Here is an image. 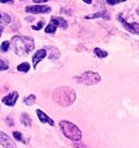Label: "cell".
I'll return each instance as SVG.
<instances>
[{"label":"cell","instance_id":"obj_4","mask_svg":"<svg viewBox=\"0 0 139 148\" xmlns=\"http://www.w3.org/2000/svg\"><path fill=\"white\" fill-rule=\"evenodd\" d=\"M74 79L77 83L84 84V85H96V84L100 83L101 76H100V74L95 71H86V72L75 76Z\"/></svg>","mask_w":139,"mask_h":148},{"label":"cell","instance_id":"obj_6","mask_svg":"<svg viewBox=\"0 0 139 148\" xmlns=\"http://www.w3.org/2000/svg\"><path fill=\"white\" fill-rule=\"evenodd\" d=\"M117 20L119 22L122 24V26L124 28H126L127 31L132 34H136V35H139V23H128L127 21H125L122 14H117Z\"/></svg>","mask_w":139,"mask_h":148},{"label":"cell","instance_id":"obj_26","mask_svg":"<svg viewBox=\"0 0 139 148\" xmlns=\"http://www.w3.org/2000/svg\"><path fill=\"white\" fill-rule=\"evenodd\" d=\"M0 3H10V5H13L14 0H0Z\"/></svg>","mask_w":139,"mask_h":148},{"label":"cell","instance_id":"obj_24","mask_svg":"<svg viewBox=\"0 0 139 148\" xmlns=\"http://www.w3.org/2000/svg\"><path fill=\"white\" fill-rule=\"evenodd\" d=\"M2 20H3V24H9L10 23V15L9 14L5 13L3 15H2Z\"/></svg>","mask_w":139,"mask_h":148},{"label":"cell","instance_id":"obj_5","mask_svg":"<svg viewBox=\"0 0 139 148\" xmlns=\"http://www.w3.org/2000/svg\"><path fill=\"white\" fill-rule=\"evenodd\" d=\"M25 12L31 14H48L51 12V8L45 5H28L25 8Z\"/></svg>","mask_w":139,"mask_h":148},{"label":"cell","instance_id":"obj_22","mask_svg":"<svg viewBox=\"0 0 139 148\" xmlns=\"http://www.w3.org/2000/svg\"><path fill=\"white\" fill-rule=\"evenodd\" d=\"M9 69V65H8V63L5 62V61L1 60L0 59V71H7V70Z\"/></svg>","mask_w":139,"mask_h":148},{"label":"cell","instance_id":"obj_18","mask_svg":"<svg viewBox=\"0 0 139 148\" xmlns=\"http://www.w3.org/2000/svg\"><path fill=\"white\" fill-rule=\"evenodd\" d=\"M35 100H36V96L32 94V95H28L27 97L24 98L23 102L25 105H27V106H31V105H33V103L35 102Z\"/></svg>","mask_w":139,"mask_h":148},{"label":"cell","instance_id":"obj_14","mask_svg":"<svg viewBox=\"0 0 139 148\" xmlns=\"http://www.w3.org/2000/svg\"><path fill=\"white\" fill-rule=\"evenodd\" d=\"M21 123L24 125V126H31L32 125V120H31V118L28 116L27 113H22L21 114Z\"/></svg>","mask_w":139,"mask_h":148},{"label":"cell","instance_id":"obj_17","mask_svg":"<svg viewBox=\"0 0 139 148\" xmlns=\"http://www.w3.org/2000/svg\"><path fill=\"white\" fill-rule=\"evenodd\" d=\"M12 135H13V137L18 142H22L23 144H27V142L25 140V138H24V136H23V134L21 133V132H19V131H14L13 133H12Z\"/></svg>","mask_w":139,"mask_h":148},{"label":"cell","instance_id":"obj_25","mask_svg":"<svg viewBox=\"0 0 139 148\" xmlns=\"http://www.w3.org/2000/svg\"><path fill=\"white\" fill-rule=\"evenodd\" d=\"M34 3H36V5H40V3H45L47 1H49V0H32Z\"/></svg>","mask_w":139,"mask_h":148},{"label":"cell","instance_id":"obj_27","mask_svg":"<svg viewBox=\"0 0 139 148\" xmlns=\"http://www.w3.org/2000/svg\"><path fill=\"white\" fill-rule=\"evenodd\" d=\"M7 122L9 123L10 126H13V125H14V121H11V119H10V118H8V119H7Z\"/></svg>","mask_w":139,"mask_h":148},{"label":"cell","instance_id":"obj_21","mask_svg":"<svg viewBox=\"0 0 139 148\" xmlns=\"http://www.w3.org/2000/svg\"><path fill=\"white\" fill-rule=\"evenodd\" d=\"M44 25H45V21L42 20V21L38 22L37 25H32V29H34V31H40L44 27Z\"/></svg>","mask_w":139,"mask_h":148},{"label":"cell","instance_id":"obj_20","mask_svg":"<svg viewBox=\"0 0 139 148\" xmlns=\"http://www.w3.org/2000/svg\"><path fill=\"white\" fill-rule=\"evenodd\" d=\"M10 45H11V42H10L9 40H5V42L0 45V51H1V52H3V53L7 52V51L9 50Z\"/></svg>","mask_w":139,"mask_h":148},{"label":"cell","instance_id":"obj_30","mask_svg":"<svg viewBox=\"0 0 139 148\" xmlns=\"http://www.w3.org/2000/svg\"><path fill=\"white\" fill-rule=\"evenodd\" d=\"M83 1L86 5H91V2H93V0H83Z\"/></svg>","mask_w":139,"mask_h":148},{"label":"cell","instance_id":"obj_8","mask_svg":"<svg viewBox=\"0 0 139 148\" xmlns=\"http://www.w3.org/2000/svg\"><path fill=\"white\" fill-rule=\"evenodd\" d=\"M47 50L46 49H39V50H37L34 55H33L32 57V61H33V68L34 69H36L37 68L38 63L40 62V61H42L45 58L47 57Z\"/></svg>","mask_w":139,"mask_h":148},{"label":"cell","instance_id":"obj_23","mask_svg":"<svg viewBox=\"0 0 139 148\" xmlns=\"http://www.w3.org/2000/svg\"><path fill=\"white\" fill-rule=\"evenodd\" d=\"M126 0H107V3L109 5H119L121 2H124Z\"/></svg>","mask_w":139,"mask_h":148},{"label":"cell","instance_id":"obj_15","mask_svg":"<svg viewBox=\"0 0 139 148\" xmlns=\"http://www.w3.org/2000/svg\"><path fill=\"white\" fill-rule=\"evenodd\" d=\"M93 53L97 56L98 58H100V59H103V58L108 57V55H109V52L107 50H103L101 48H95L93 49Z\"/></svg>","mask_w":139,"mask_h":148},{"label":"cell","instance_id":"obj_13","mask_svg":"<svg viewBox=\"0 0 139 148\" xmlns=\"http://www.w3.org/2000/svg\"><path fill=\"white\" fill-rule=\"evenodd\" d=\"M47 53H48V58L51 59V60H56L60 57V52L57 49L56 47H47L46 48Z\"/></svg>","mask_w":139,"mask_h":148},{"label":"cell","instance_id":"obj_28","mask_svg":"<svg viewBox=\"0 0 139 148\" xmlns=\"http://www.w3.org/2000/svg\"><path fill=\"white\" fill-rule=\"evenodd\" d=\"M75 148H85V146H84L83 144L77 143V144H75Z\"/></svg>","mask_w":139,"mask_h":148},{"label":"cell","instance_id":"obj_29","mask_svg":"<svg viewBox=\"0 0 139 148\" xmlns=\"http://www.w3.org/2000/svg\"><path fill=\"white\" fill-rule=\"evenodd\" d=\"M3 29H5V26H3V25H0V37H1V35H2Z\"/></svg>","mask_w":139,"mask_h":148},{"label":"cell","instance_id":"obj_3","mask_svg":"<svg viewBox=\"0 0 139 148\" xmlns=\"http://www.w3.org/2000/svg\"><path fill=\"white\" fill-rule=\"evenodd\" d=\"M59 126H60L61 132L65 135V137H67L71 140L74 142H78L82 139V131L78 129L77 125H75L74 123L70 122V121L62 120L59 122Z\"/></svg>","mask_w":139,"mask_h":148},{"label":"cell","instance_id":"obj_12","mask_svg":"<svg viewBox=\"0 0 139 148\" xmlns=\"http://www.w3.org/2000/svg\"><path fill=\"white\" fill-rule=\"evenodd\" d=\"M85 18L86 20H89V18H104V20H110V14L107 11H100V12H96V13L86 15Z\"/></svg>","mask_w":139,"mask_h":148},{"label":"cell","instance_id":"obj_32","mask_svg":"<svg viewBox=\"0 0 139 148\" xmlns=\"http://www.w3.org/2000/svg\"><path fill=\"white\" fill-rule=\"evenodd\" d=\"M2 18V15H1V14H0V18Z\"/></svg>","mask_w":139,"mask_h":148},{"label":"cell","instance_id":"obj_2","mask_svg":"<svg viewBox=\"0 0 139 148\" xmlns=\"http://www.w3.org/2000/svg\"><path fill=\"white\" fill-rule=\"evenodd\" d=\"M52 98L60 106L69 107L75 102L76 94H75L74 89H72L69 86H61L53 90Z\"/></svg>","mask_w":139,"mask_h":148},{"label":"cell","instance_id":"obj_11","mask_svg":"<svg viewBox=\"0 0 139 148\" xmlns=\"http://www.w3.org/2000/svg\"><path fill=\"white\" fill-rule=\"evenodd\" d=\"M36 114H37L38 119H39V121H40L42 123H48L50 126H55V121L52 120L48 114H46L42 110L37 109V110H36Z\"/></svg>","mask_w":139,"mask_h":148},{"label":"cell","instance_id":"obj_31","mask_svg":"<svg viewBox=\"0 0 139 148\" xmlns=\"http://www.w3.org/2000/svg\"><path fill=\"white\" fill-rule=\"evenodd\" d=\"M33 20H34V18H33V16H32V18H26V21H28V22H32Z\"/></svg>","mask_w":139,"mask_h":148},{"label":"cell","instance_id":"obj_10","mask_svg":"<svg viewBox=\"0 0 139 148\" xmlns=\"http://www.w3.org/2000/svg\"><path fill=\"white\" fill-rule=\"evenodd\" d=\"M58 27H59V22H58L57 18L56 16H51L49 23L47 24V26L45 27V33L46 34H55Z\"/></svg>","mask_w":139,"mask_h":148},{"label":"cell","instance_id":"obj_7","mask_svg":"<svg viewBox=\"0 0 139 148\" xmlns=\"http://www.w3.org/2000/svg\"><path fill=\"white\" fill-rule=\"evenodd\" d=\"M0 144L5 148H16V145L13 142V139L2 131H0Z\"/></svg>","mask_w":139,"mask_h":148},{"label":"cell","instance_id":"obj_1","mask_svg":"<svg viewBox=\"0 0 139 148\" xmlns=\"http://www.w3.org/2000/svg\"><path fill=\"white\" fill-rule=\"evenodd\" d=\"M11 45L13 47V50L15 55L20 57L28 55L31 51L35 48L34 39L29 36L24 35H15L11 39Z\"/></svg>","mask_w":139,"mask_h":148},{"label":"cell","instance_id":"obj_9","mask_svg":"<svg viewBox=\"0 0 139 148\" xmlns=\"http://www.w3.org/2000/svg\"><path fill=\"white\" fill-rule=\"evenodd\" d=\"M19 98V92H11L10 94H8L7 96L2 98V102L5 103V106H9V107H13L15 103H16V100Z\"/></svg>","mask_w":139,"mask_h":148},{"label":"cell","instance_id":"obj_19","mask_svg":"<svg viewBox=\"0 0 139 148\" xmlns=\"http://www.w3.org/2000/svg\"><path fill=\"white\" fill-rule=\"evenodd\" d=\"M56 18L58 20V22H59V27L63 28V29L67 28V22L65 21L64 18H62V16H56Z\"/></svg>","mask_w":139,"mask_h":148},{"label":"cell","instance_id":"obj_16","mask_svg":"<svg viewBox=\"0 0 139 148\" xmlns=\"http://www.w3.org/2000/svg\"><path fill=\"white\" fill-rule=\"evenodd\" d=\"M31 69V64L28 62H22L18 65V71L22 72V73H27Z\"/></svg>","mask_w":139,"mask_h":148}]
</instances>
